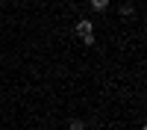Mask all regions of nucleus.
Listing matches in <instances>:
<instances>
[{"mask_svg": "<svg viewBox=\"0 0 147 130\" xmlns=\"http://www.w3.org/2000/svg\"><path fill=\"white\" fill-rule=\"evenodd\" d=\"M80 39H82V44H88V47H91V44H94V33H82Z\"/></svg>", "mask_w": 147, "mask_h": 130, "instance_id": "4", "label": "nucleus"}, {"mask_svg": "<svg viewBox=\"0 0 147 130\" xmlns=\"http://www.w3.org/2000/svg\"><path fill=\"white\" fill-rule=\"evenodd\" d=\"M91 30H94V24H91L88 18H82V21L77 24V33H80V35H82V33H91Z\"/></svg>", "mask_w": 147, "mask_h": 130, "instance_id": "1", "label": "nucleus"}, {"mask_svg": "<svg viewBox=\"0 0 147 130\" xmlns=\"http://www.w3.org/2000/svg\"><path fill=\"white\" fill-rule=\"evenodd\" d=\"M91 9L94 12H106L109 9V0H91Z\"/></svg>", "mask_w": 147, "mask_h": 130, "instance_id": "2", "label": "nucleus"}, {"mask_svg": "<svg viewBox=\"0 0 147 130\" xmlns=\"http://www.w3.org/2000/svg\"><path fill=\"white\" fill-rule=\"evenodd\" d=\"M68 130H85L82 118H71V121H68Z\"/></svg>", "mask_w": 147, "mask_h": 130, "instance_id": "3", "label": "nucleus"}]
</instances>
